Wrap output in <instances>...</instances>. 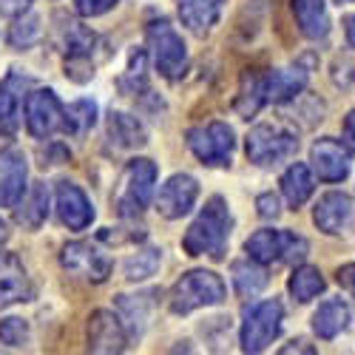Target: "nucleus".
Segmentation results:
<instances>
[{"label":"nucleus","mask_w":355,"mask_h":355,"mask_svg":"<svg viewBox=\"0 0 355 355\" xmlns=\"http://www.w3.org/2000/svg\"><path fill=\"white\" fill-rule=\"evenodd\" d=\"M230 227H233V219L227 211V202L222 196H211L202 214L196 216V222L188 227L182 248L188 256H211L219 261L225 259V250H227Z\"/></svg>","instance_id":"obj_1"},{"label":"nucleus","mask_w":355,"mask_h":355,"mask_svg":"<svg viewBox=\"0 0 355 355\" xmlns=\"http://www.w3.org/2000/svg\"><path fill=\"white\" fill-rule=\"evenodd\" d=\"M157 185V165L151 159H131L114 193V208L123 219H137L151 205Z\"/></svg>","instance_id":"obj_2"},{"label":"nucleus","mask_w":355,"mask_h":355,"mask_svg":"<svg viewBox=\"0 0 355 355\" xmlns=\"http://www.w3.org/2000/svg\"><path fill=\"white\" fill-rule=\"evenodd\" d=\"M227 287L225 282L211 270H191L185 273L171 290V313L188 315L199 307H216L225 302Z\"/></svg>","instance_id":"obj_3"},{"label":"nucleus","mask_w":355,"mask_h":355,"mask_svg":"<svg viewBox=\"0 0 355 355\" xmlns=\"http://www.w3.org/2000/svg\"><path fill=\"white\" fill-rule=\"evenodd\" d=\"M282 321H284V307L276 299L268 302H256L245 310V321H242V349L245 352H264L282 333Z\"/></svg>","instance_id":"obj_4"},{"label":"nucleus","mask_w":355,"mask_h":355,"mask_svg":"<svg viewBox=\"0 0 355 355\" xmlns=\"http://www.w3.org/2000/svg\"><path fill=\"white\" fill-rule=\"evenodd\" d=\"M148 49H151L154 66L162 77L180 80L188 69V46L176 35V28L168 20H154L148 26Z\"/></svg>","instance_id":"obj_5"},{"label":"nucleus","mask_w":355,"mask_h":355,"mask_svg":"<svg viewBox=\"0 0 355 355\" xmlns=\"http://www.w3.org/2000/svg\"><path fill=\"white\" fill-rule=\"evenodd\" d=\"M245 151H248V159L253 165H279L284 159H290L295 151H299V137L293 131L282 128V125H270V123H261L256 125L248 139H245Z\"/></svg>","instance_id":"obj_6"},{"label":"nucleus","mask_w":355,"mask_h":355,"mask_svg":"<svg viewBox=\"0 0 355 355\" xmlns=\"http://www.w3.org/2000/svg\"><path fill=\"white\" fill-rule=\"evenodd\" d=\"M245 250H248V256L253 261L270 264V261H299V259L307 256L310 245H307L304 236L264 227V230H256L250 239L245 242Z\"/></svg>","instance_id":"obj_7"},{"label":"nucleus","mask_w":355,"mask_h":355,"mask_svg":"<svg viewBox=\"0 0 355 355\" xmlns=\"http://www.w3.org/2000/svg\"><path fill=\"white\" fill-rule=\"evenodd\" d=\"M188 148L193 151V157L202 165H214V168H225L233 159V128L227 123H208V125H199L188 131Z\"/></svg>","instance_id":"obj_8"},{"label":"nucleus","mask_w":355,"mask_h":355,"mask_svg":"<svg viewBox=\"0 0 355 355\" xmlns=\"http://www.w3.org/2000/svg\"><path fill=\"white\" fill-rule=\"evenodd\" d=\"M26 128L35 139H49L66 131V108L51 88H37L26 97Z\"/></svg>","instance_id":"obj_9"},{"label":"nucleus","mask_w":355,"mask_h":355,"mask_svg":"<svg viewBox=\"0 0 355 355\" xmlns=\"http://www.w3.org/2000/svg\"><path fill=\"white\" fill-rule=\"evenodd\" d=\"M60 261L63 268L74 276H83L94 284H103L108 276H111V259L92 242H69L60 253Z\"/></svg>","instance_id":"obj_10"},{"label":"nucleus","mask_w":355,"mask_h":355,"mask_svg":"<svg viewBox=\"0 0 355 355\" xmlns=\"http://www.w3.org/2000/svg\"><path fill=\"white\" fill-rule=\"evenodd\" d=\"M196 196H199V185H196L193 176L191 173H173L171 180L159 188L157 211L165 219H182L196 205Z\"/></svg>","instance_id":"obj_11"},{"label":"nucleus","mask_w":355,"mask_h":355,"mask_svg":"<svg viewBox=\"0 0 355 355\" xmlns=\"http://www.w3.org/2000/svg\"><path fill=\"white\" fill-rule=\"evenodd\" d=\"M128 347L125 324L111 310H94L88 318V349L92 352H123Z\"/></svg>","instance_id":"obj_12"},{"label":"nucleus","mask_w":355,"mask_h":355,"mask_svg":"<svg viewBox=\"0 0 355 355\" xmlns=\"http://www.w3.org/2000/svg\"><path fill=\"white\" fill-rule=\"evenodd\" d=\"M26 88H28V77H23L20 71H9L0 80V134L3 137H15L23 120V105H26Z\"/></svg>","instance_id":"obj_13"},{"label":"nucleus","mask_w":355,"mask_h":355,"mask_svg":"<svg viewBox=\"0 0 355 355\" xmlns=\"http://www.w3.org/2000/svg\"><path fill=\"white\" fill-rule=\"evenodd\" d=\"M310 159H313V168L318 173V180L324 182H341L349 176V168H352V157L347 151V145L333 139V137H324L313 145L310 151Z\"/></svg>","instance_id":"obj_14"},{"label":"nucleus","mask_w":355,"mask_h":355,"mask_svg":"<svg viewBox=\"0 0 355 355\" xmlns=\"http://www.w3.org/2000/svg\"><path fill=\"white\" fill-rule=\"evenodd\" d=\"M35 295V287L28 282L23 261L15 253H0V310L28 302Z\"/></svg>","instance_id":"obj_15"},{"label":"nucleus","mask_w":355,"mask_h":355,"mask_svg":"<svg viewBox=\"0 0 355 355\" xmlns=\"http://www.w3.org/2000/svg\"><path fill=\"white\" fill-rule=\"evenodd\" d=\"M54 205H57V216L60 222L71 230H85L94 222V208L88 196L74 185V182H60L54 191Z\"/></svg>","instance_id":"obj_16"},{"label":"nucleus","mask_w":355,"mask_h":355,"mask_svg":"<svg viewBox=\"0 0 355 355\" xmlns=\"http://www.w3.org/2000/svg\"><path fill=\"white\" fill-rule=\"evenodd\" d=\"M264 103H268V74L248 69L239 80V94H236L233 108L242 120H250V116H256L261 111Z\"/></svg>","instance_id":"obj_17"},{"label":"nucleus","mask_w":355,"mask_h":355,"mask_svg":"<svg viewBox=\"0 0 355 355\" xmlns=\"http://www.w3.org/2000/svg\"><path fill=\"white\" fill-rule=\"evenodd\" d=\"M0 208H15L26 193V159L15 151L0 154Z\"/></svg>","instance_id":"obj_18"},{"label":"nucleus","mask_w":355,"mask_h":355,"mask_svg":"<svg viewBox=\"0 0 355 355\" xmlns=\"http://www.w3.org/2000/svg\"><path fill=\"white\" fill-rule=\"evenodd\" d=\"M349 211H352V205H349V196L341 193V191H330V193H324L318 202H315V211H313V222L318 230L324 233H338L344 227V222L349 219Z\"/></svg>","instance_id":"obj_19"},{"label":"nucleus","mask_w":355,"mask_h":355,"mask_svg":"<svg viewBox=\"0 0 355 355\" xmlns=\"http://www.w3.org/2000/svg\"><path fill=\"white\" fill-rule=\"evenodd\" d=\"M293 15L304 37L321 40L330 35V15L324 0H293Z\"/></svg>","instance_id":"obj_20"},{"label":"nucleus","mask_w":355,"mask_h":355,"mask_svg":"<svg viewBox=\"0 0 355 355\" xmlns=\"http://www.w3.org/2000/svg\"><path fill=\"white\" fill-rule=\"evenodd\" d=\"M176 9L193 35H208L222 15V0H176Z\"/></svg>","instance_id":"obj_21"},{"label":"nucleus","mask_w":355,"mask_h":355,"mask_svg":"<svg viewBox=\"0 0 355 355\" xmlns=\"http://www.w3.org/2000/svg\"><path fill=\"white\" fill-rule=\"evenodd\" d=\"M49 216V191L43 182H35L28 188V193H23L15 205V219L17 225H23L26 230H37Z\"/></svg>","instance_id":"obj_22"},{"label":"nucleus","mask_w":355,"mask_h":355,"mask_svg":"<svg viewBox=\"0 0 355 355\" xmlns=\"http://www.w3.org/2000/svg\"><path fill=\"white\" fill-rule=\"evenodd\" d=\"M307 80L310 74L302 66H290L268 74V103H287L293 97H299L307 88Z\"/></svg>","instance_id":"obj_23"},{"label":"nucleus","mask_w":355,"mask_h":355,"mask_svg":"<svg viewBox=\"0 0 355 355\" xmlns=\"http://www.w3.org/2000/svg\"><path fill=\"white\" fill-rule=\"evenodd\" d=\"M108 137L116 148H142V145H148L145 125L125 111H111L108 114Z\"/></svg>","instance_id":"obj_24"},{"label":"nucleus","mask_w":355,"mask_h":355,"mask_svg":"<svg viewBox=\"0 0 355 355\" xmlns=\"http://www.w3.org/2000/svg\"><path fill=\"white\" fill-rule=\"evenodd\" d=\"M313 188H315L313 173H310V165L304 162H293L282 176V193L290 202V208H302L313 196Z\"/></svg>","instance_id":"obj_25"},{"label":"nucleus","mask_w":355,"mask_h":355,"mask_svg":"<svg viewBox=\"0 0 355 355\" xmlns=\"http://www.w3.org/2000/svg\"><path fill=\"white\" fill-rule=\"evenodd\" d=\"M347 321H349V307L341 299H330L313 313V330L318 338L330 341L347 327Z\"/></svg>","instance_id":"obj_26"},{"label":"nucleus","mask_w":355,"mask_h":355,"mask_svg":"<svg viewBox=\"0 0 355 355\" xmlns=\"http://www.w3.org/2000/svg\"><path fill=\"white\" fill-rule=\"evenodd\" d=\"M233 287L242 299H253L264 287H268V273L259 261H253L250 256L242 261H233Z\"/></svg>","instance_id":"obj_27"},{"label":"nucleus","mask_w":355,"mask_h":355,"mask_svg":"<svg viewBox=\"0 0 355 355\" xmlns=\"http://www.w3.org/2000/svg\"><path fill=\"white\" fill-rule=\"evenodd\" d=\"M290 293H293V299L295 302H313L318 293H324V287H327V282H324L321 270L318 268H310V264H302V268H295L293 276H290Z\"/></svg>","instance_id":"obj_28"},{"label":"nucleus","mask_w":355,"mask_h":355,"mask_svg":"<svg viewBox=\"0 0 355 355\" xmlns=\"http://www.w3.org/2000/svg\"><path fill=\"white\" fill-rule=\"evenodd\" d=\"M159 261H162V250H159V248H145V250L134 253L131 259H125L123 273H125L128 282H142V279H148V276L157 273Z\"/></svg>","instance_id":"obj_29"},{"label":"nucleus","mask_w":355,"mask_h":355,"mask_svg":"<svg viewBox=\"0 0 355 355\" xmlns=\"http://www.w3.org/2000/svg\"><path fill=\"white\" fill-rule=\"evenodd\" d=\"M97 123V105L92 100H77L66 108V131L71 134H85Z\"/></svg>","instance_id":"obj_30"},{"label":"nucleus","mask_w":355,"mask_h":355,"mask_svg":"<svg viewBox=\"0 0 355 355\" xmlns=\"http://www.w3.org/2000/svg\"><path fill=\"white\" fill-rule=\"evenodd\" d=\"M37 37H40V20H37V15H26L23 20H17V23L12 26V32H9V43H12L15 49L32 46Z\"/></svg>","instance_id":"obj_31"},{"label":"nucleus","mask_w":355,"mask_h":355,"mask_svg":"<svg viewBox=\"0 0 355 355\" xmlns=\"http://www.w3.org/2000/svg\"><path fill=\"white\" fill-rule=\"evenodd\" d=\"M0 344L6 347H26L28 344V324L17 315L0 321Z\"/></svg>","instance_id":"obj_32"},{"label":"nucleus","mask_w":355,"mask_h":355,"mask_svg":"<svg viewBox=\"0 0 355 355\" xmlns=\"http://www.w3.org/2000/svg\"><path fill=\"white\" fill-rule=\"evenodd\" d=\"M123 88L131 94L142 92L145 88V51H134L131 60H128V69L123 74Z\"/></svg>","instance_id":"obj_33"},{"label":"nucleus","mask_w":355,"mask_h":355,"mask_svg":"<svg viewBox=\"0 0 355 355\" xmlns=\"http://www.w3.org/2000/svg\"><path fill=\"white\" fill-rule=\"evenodd\" d=\"M74 6L83 17H100L116 6V0H74Z\"/></svg>","instance_id":"obj_34"},{"label":"nucleus","mask_w":355,"mask_h":355,"mask_svg":"<svg viewBox=\"0 0 355 355\" xmlns=\"http://www.w3.org/2000/svg\"><path fill=\"white\" fill-rule=\"evenodd\" d=\"M256 208H259V216H261V219H276V216L282 214L279 199H276L273 193H261V196L256 199Z\"/></svg>","instance_id":"obj_35"},{"label":"nucleus","mask_w":355,"mask_h":355,"mask_svg":"<svg viewBox=\"0 0 355 355\" xmlns=\"http://www.w3.org/2000/svg\"><path fill=\"white\" fill-rule=\"evenodd\" d=\"M336 282H338V284H341L347 293H352V295H355V261L341 264L338 273H336Z\"/></svg>","instance_id":"obj_36"},{"label":"nucleus","mask_w":355,"mask_h":355,"mask_svg":"<svg viewBox=\"0 0 355 355\" xmlns=\"http://www.w3.org/2000/svg\"><path fill=\"white\" fill-rule=\"evenodd\" d=\"M28 3H32V0H0V12L9 17H20L28 12Z\"/></svg>","instance_id":"obj_37"},{"label":"nucleus","mask_w":355,"mask_h":355,"mask_svg":"<svg viewBox=\"0 0 355 355\" xmlns=\"http://www.w3.org/2000/svg\"><path fill=\"white\" fill-rule=\"evenodd\" d=\"M290 352H315V347H310L307 341H293V344H287V347H282V355H290Z\"/></svg>","instance_id":"obj_38"},{"label":"nucleus","mask_w":355,"mask_h":355,"mask_svg":"<svg viewBox=\"0 0 355 355\" xmlns=\"http://www.w3.org/2000/svg\"><path fill=\"white\" fill-rule=\"evenodd\" d=\"M344 131H347V137L355 142V108L347 114V120H344Z\"/></svg>","instance_id":"obj_39"},{"label":"nucleus","mask_w":355,"mask_h":355,"mask_svg":"<svg viewBox=\"0 0 355 355\" xmlns=\"http://www.w3.org/2000/svg\"><path fill=\"white\" fill-rule=\"evenodd\" d=\"M347 40H349V46L355 49V15L347 17Z\"/></svg>","instance_id":"obj_40"},{"label":"nucleus","mask_w":355,"mask_h":355,"mask_svg":"<svg viewBox=\"0 0 355 355\" xmlns=\"http://www.w3.org/2000/svg\"><path fill=\"white\" fill-rule=\"evenodd\" d=\"M9 242V227H6V222L3 219H0V248H3Z\"/></svg>","instance_id":"obj_41"},{"label":"nucleus","mask_w":355,"mask_h":355,"mask_svg":"<svg viewBox=\"0 0 355 355\" xmlns=\"http://www.w3.org/2000/svg\"><path fill=\"white\" fill-rule=\"evenodd\" d=\"M338 3H347V0H338Z\"/></svg>","instance_id":"obj_42"}]
</instances>
